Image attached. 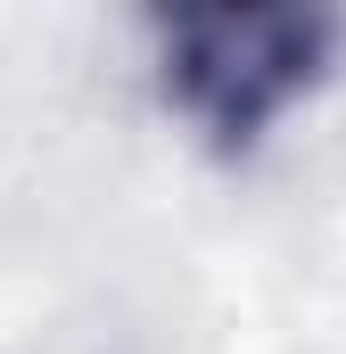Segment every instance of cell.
<instances>
[{"label": "cell", "mask_w": 346, "mask_h": 354, "mask_svg": "<svg viewBox=\"0 0 346 354\" xmlns=\"http://www.w3.org/2000/svg\"><path fill=\"white\" fill-rule=\"evenodd\" d=\"M157 33H165V91L215 140H256L322 75L330 50V25L297 8H190Z\"/></svg>", "instance_id": "obj_1"}]
</instances>
